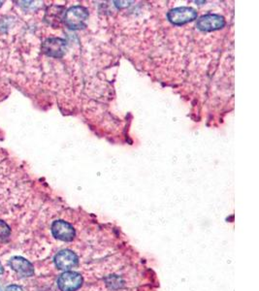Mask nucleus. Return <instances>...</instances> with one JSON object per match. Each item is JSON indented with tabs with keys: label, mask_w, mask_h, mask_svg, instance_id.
Instances as JSON below:
<instances>
[{
	"label": "nucleus",
	"mask_w": 259,
	"mask_h": 291,
	"mask_svg": "<svg viewBox=\"0 0 259 291\" xmlns=\"http://www.w3.org/2000/svg\"><path fill=\"white\" fill-rule=\"evenodd\" d=\"M52 233L56 239L63 242L72 241L76 235L74 227L64 221L55 222L52 225Z\"/></svg>",
	"instance_id": "5"
},
{
	"label": "nucleus",
	"mask_w": 259,
	"mask_h": 291,
	"mask_svg": "<svg viewBox=\"0 0 259 291\" xmlns=\"http://www.w3.org/2000/svg\"><path fill=\"white\" fill-rule=\"evenodd\" d=\"M2 4H3V1H0V7L2 6Z\"/></svg>",
	"instance_id": "12"
},
{
	"label": "nucleus",
	"mask_w": 259,
	"mask_h": 291,
	"mask_svg": "<svg viewBox=\"0 0 259 291\" xmlns=\"http://www.w3.org/2000/svg\"><path fill=\"white\" fill-rule=\"evenodd\" d=\"M89 19V12L82 6H73L68 9L63 21L71 29H81L86 26V22Z\"/></svg>",
	"instance_id": "1"
},
{
	"label": "nucleus",
	"mask_w": 259,
	"mask_h": 291,
	"mask_svg": "<svg viewBox=\"0 0 259 291\" xmlns=\"http://www.w3.org/2000/svg\"><path fill=\"white\" fill-rule=\"evenodd\" d=\"M167 18L173 24L181 25L195 20L197 18V12L190 7H179L168 12Z\"/></svg>",
	"instance_id": "3"
},
{
	"label": "nucleus",
	"mask_w": 259,
	"mask_h": 291,
	"mask_svg": "<svg viewBox=\"0 0 259 291\" xmlns=\"http://www.w3.org/2000/svg\"><path fill=\"white\" fill-rule=\"evenodd\" d=\"M66 41L61 38H49L42 45V50L47 56L61 57L66 51Z\"/></svg>",
	"instance_id": "6"
},
{
	"label": "nucleus",
	"mask_w": 259,
	"mask_h": 291,
	"mask_svg": "<svg viewBox=\"0 0 259 291\" xmlns=\"http://www.w3.org/2000/svg\"><path fill=\"white\" fill-rule=\"evenodd\" d=\"M83 284V277L77 272H65L57 280L58 288L61 291H76Z\"/></svg>",
	"instance_id": "4"
},
{
	"label": "nucleus",
	"mask_w": 259,
	"mask_h": 291,
	"mask_svg": "<svg viewBox=\"0 0 259 291\" xmlns=\"http://www.w3.org/2000/svg\"><path fill=\"white\" fill-rule=\"evenodd\" d=\"M6 291H23V288L19 285H15V284H12V285H9L7 288H6Z\"/></svg>",
	"instance_id": "10"
},
{
	"label": "nucleus",
	"mask_w": 259,
	"mask_h": 291,
	"mask_svg": "<svg viewBox=\"0 0 259 291\" xmlns=\"http://www.w3.org/2000/svg\"><path fill=\"white\" fill-rule=\"evenodd\" d=\"M4 273V269H3V266H2V264L0 263V275H2Z\"/></svg>",
	"instance_id": "11"
},
{
	"label": "nucleus",
	"mask_w": 259,
	"mask_h": 291,
	"mask_svg": "<svg viewBox=\"0 0 259 291\" xmlns=\"http://www.w3.org/2000/svg\"><path fill=\"white\" fill-rule=\"evenodd\" d=\"M226 25L224 17L216 14H207L202 16L196 23V26L201 31H214L223 28Z\"/></svg>",
	"instance_id": "2"
},
{
	"label": "nucleus",
	"mask_w": 259,
	"mask_h": 291,
	"mask_svg": "<svg viewBox=\"0 0 259 291\" xmlns=\"http://www.w3.org/2000/svg\"><path fill=\"white\" fill-rule=\"evenodd\" d=\"M11 234L10 226L3 221H0V239H6Z\"/></svg>",
	"instance_id": "9"
},
{
	"label": "nucleus",
	"mask_w": 259,
	"mask_h": 291,
	"mask_svg": "<svg viewBox=\"0 0 259 291\" xmlns=\"http://www.w3.org/2000/svg\"><path fill=\"white\" fill-rule=\"evenodd\" d=\"M78 257L75 252L69 249L61 250L57 253L55 258V264L57 268L60 270L68 271L70 269L74 268L78 264Z\"/></svg>",
	"instance_id": "7"
},
{
	"label": "nucleus",
	"mask_w": 259,
	"mask_h": 291,
	"mask_svg": "<svg viewBox=\"0 0 259 291\" xmlns=\"http://www.w3.org/2000/svg\"><path fill=\"white\" fill-rule=\"evenodd\" d=\"M9 265L15 272H17L22 277L33 276V265L25 258H21V257L12 258L9 261Z\"/></svg>",
	"instance_id": "8"
}]
</instances>
